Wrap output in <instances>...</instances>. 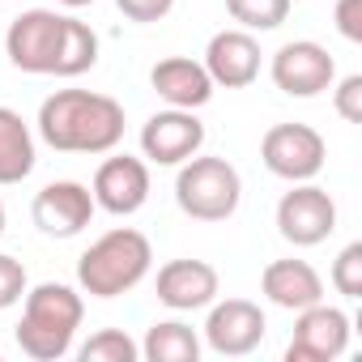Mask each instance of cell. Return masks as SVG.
<instances>
[{"instance_id":"obj_24","label":"cell","mask_w":362,"mask_h":362,"mask_svg":"<svg viewBox=\"0 0 362 362\" xmlns=\"http://www.w3.org/2000/svg\"><path fill=\"white\" fill-rule=\"evenodd\" d=\"M332 107H337L341 119L362 124V73H349V77L332 90Z\"/></svg>"},{"instance_id":"obj_16","label":"cell","mask_w":362,"mask_h":362,"mask_svg":"<svg viewBox=\"0 0 362 362\" xmlns=\"http://www.w3.org/2000/svg\"><path fill=\"white\" fill-rule=\"evenodd\" d=\"M149 86L162 103L170 107H184V111H197L214 98V77L205 73L201 60H188V56H166L149 69Z\"/></svg>"},{"instance_id":"obj_22","label":"cell","mask_w":362,"mask_h":362,"mask_svg":"<svg viewBox=\"0 0 362 362\" xmlns=\"http://www.w3.org/2000/svg\"><path fill=\"white\" fill-rule=\"evenodd\" d=\"M332 286L345 298H362V243L341 247V256L332 260Z\"/></svg>"},{"instance_id":"obj_4","label":"cell","mask_w":362,"mask_h":362,"mask_svg":"<svg viewBox=\"0 0 362 362\" xmlns=\"http://www.w3.org/2000/svg\"><path fill=\"white\" fill-rule=\"evenodd\" d=\"M153 264V247L141 230L132 226H115L103 239H94L81 260H77V286L90 298H119L128 290H136L145 281Z\"/></svg>"},{"instance_id":"obj_8","label":"cell","mask_w":362,"mask_h":362,"mask_svg":"<svg viewBox=\"0 0 362 362\" xmlns=\"http://www.w3.org/2000/svg\"><path fill=\"white\" fill-rule=\"evenodd\" d=\"M345 349H349V315L320 298L298 311L294 337L286 345V362H332Z\"/></svg>"},{"instance_id":"obj_1","label":"cell","mask_w":362,"mask_h":362,"mask_svg":"<svg viewBox=\"0 0 362 362\" xmlns=\"http://www.w3.org/2000/svg\"><path fill=\"white\" fill-rule=\"evenodd\" d=\"M5 56L13 69L35 77H81L98 64V35L56 9H26L5 30Z\"/></svg>"},{"instance_id":"obj_7","label":"cell","mask_w":362,"mask_h":362,"mask_svg":"<svg viewBox=\"0 0 362 362\" xmlns=\"http://www.w3.org/2000/svg\"><path fill=\"white\" fill-rule=\"evenodd\" d=\"M277 230L294 247H315L337 230V201L324 188H315L311 179L307 184H294L277 201Z\"/></svg>"},{"instance_id":"obj_2","label":"cell","mask_w":362,"mask_h":362,"mask_svg":"<svg viewBox=\"0 0 362 362\" xmlns=\"http://www.w3.org/2000/svg\"><path fill=\"white\" fill-rule=\"evenodd\" d=\"M39 136L60 153H111L124 141V107L94 90H56L39 107Z\"/></svg>"},{"instance_id":"obj_5","label":"cell","mask_w":362,"mask_h":362,"mask_svg":"<svg viewBox=\"0 0 362 362\" xmlns=\"http://www.w3.org/2000/svg\"><path fill=\"white\" fill-rule=\"evenodd\" d=\"M239 201H243V179L226 158L192 153L188 162H179L175 205L192 222H226V218H235Z\"/></svg>"},{"instance_id":"obj_14","label":"cell","mask_w":362,"mask_h":362,"mask_svg":"<svg viewBox=\"0 0 362 362\" xmlns=\"http://www.w3.org/2000/svg\"><path fill=\"white\" fill-rule=\"evenodd\" d=\"M153 294L170 311H201L218 298V269L209 260H166L158 269Z\"/></svg>"},{"instance_id":"obj_20","label":"cell","mask_w":362,"mask_h":362,"mask_svg":"<svg viewBox=\"0 0 362 362\" xmlns=\"http://www.w3.org/2000/svg\"><path fill=\"white\" fill-rule=\"evenodd\" d=\"M81 362H136L141 358V345L124 332V328H98L81 349H77Z\"/></svg>"},{"instance_id":"obj_10","label":"cell","mask_w":362,"mask_h":362,"mask_svg":"<svg viewBox=\"0 0 362 362\" xmlns=\"http://www.w3.org/2000/svg\"><path fill=\"white\" fill-rule=\"evenodd\" d=\"M205 145V124L184 111V107H170V111H158L145 119L141 128V149L149 162L158 166H179V162H188L192 153H201Z\"/></svg>"},{"instance_id":"obj_9","label":"cell","mask_w":362,"mask_h":362,"mask_svg":"<svg viewBox=\"0 0 362 362\" xmlns=\"http://www.w3.org/2000/svg\"><path fill=\"white\" fill-rule=\"evenodd\" d=\"M273 86L290 98H315L324 90H332L337 81V60L328 56V47L311 43V39H294L286 47H277L273 56Z\"/></svg>"},{"instance_id":"obj_17","label":"cell","mask_w":362,"mask_h":362,"mask_svg":"<svg viewBox=\"0 0 362 362\" xmlns=\"http://www.w3.org/2000/svg\"><path fill=\"white\" fill-rule=\"evenodd\" d=\"M260 294L281 311H303L324 298V277L307 260H273L260 273Z\"/></svg>"},{"instance_id":"obj_6","label":"cell","mask_w":362,"mask_h":362,"mask_svg":"<svg viewBox=\"0 0 362 362\" xmlns=\"http://www.w3.org/2000/svg\"><path fill=\"white\" fill-rule=\"evenodd\" d=\"M328 145L311 124H273L260 141V162L290 184H307L324 170Z\"/></svg>"},{"instance_id":"obj_3","label":"cell","mask_w":362,"mask_h":362,"mask_svg":"<svg viewBox=\"0 0 362 362\" xmlns=\"http://www.w3.org/2000/svg\"><path fill=\"white\" fill-rule=\"evenodd\" d=\"M81 315H86V303L64 281H43V286L26 290V307H22V320L13 328L18 349L26 358H35V362L64 358L73 349V337L81 328Z\"/></svg>"},{"instance_id":"obj_25","label":"cell","mask_w":362,"mask_h":362,"mask_svg":"<svg viewBox=\"0 0 362 362\" xmlns=\"http://www.w3.org/2000/svg\"><path fill=\"white\" fill-rule=\"evenodd\" d=\"M115 9H119L128 22L149 26V22H162V18L175 9V0H115Z\"/></svg>"},{"instance_id":"obj_27","label":"cell","mask_w":362,"mask_h":362,"mask_svg":"<svg viewBox=\"0 0 362 362\" xmlns=\"http://www.w3.org/2000/svg\"><path fill=\"white\" fill-rule=\"evenodd\" d=\"M64 9H86V5H94V0H60Z\"/></svg>"},{"instance_id":"obj_18","label":"cell","mask_w":362,"mask_h":362,"mask_svg":"<svg viewBox=\"0 0 362 362\" xmlns=\"http://www.w3.org/2000/svg\"><path fill=\"white\" fill-rule=\"evenodd\" d=\"M35 170V136L30 124L13 111L0 107V184H22V179Z\"/></svg>"},{"instance_id":"obj_15","label":"cell","mask_w":362,"mask_h":362,"mask_svg":"<svg viewBox=\"0 0 362 362\" xmlns=\"http://www.w3.org/2000/svg\"><path fill=\"white\" fill-rule=\"evenodd\" d=\"M205 73L226 90L252 86L260 77V43L252 39V30H218L205 47Z\"/></svg>"},{"instance_id":"obj_13","label":"cell","mask_w":362,"mask_h":362,"mask_svg":"<svg viewBox=\"0 0 362 362\" xmlns=\"http://www.w3.org/2000/svg\"><path fill=\"white\" fill-rule=\"evenodd\" d=\"M94 205L115 214V218H128L136 214L145 201H149V166L132 153H115L107 158L98 170H94V188H90Z\"/></svg>"},{"instance_id":"obj_26","label":"cell","mask_w":362,"mask_h":362,"mask_svg":"<svg viewBox=\"0 0 362 362\" xmlns=\"http://www.w3.org/2000/svg\"><path fill=\"white\" fill-rule=\"evenodd\" d=\"M337 30L349 43H362V0H337Z\"/></svg>"},{"instance_id":"obj_11","label":"cell","mask_w":362,"mask_h":362,"mask_svg":"<svg viewBox=\"0 0 362 362\" xmlns=\"http://www.w3.org/2000/svg\"><path fill=\"white\" fill-rule=\"evenodd\" d=\"M264 328H269V320H264L260 303L226 298V303H214V311L205 320V341L222 358H243L264 341Z\"/></svg>"},{"instance_id":"obj_19","label":"cell","mask_w":362,"mask_h":362,"mask_svg":"<svg viewBox=\"0 0 362 362\" xmlns=\"http://www.w3.org/2000/svg\"><path fill=\"white\" fill-rule=\"evenodd\" d=\"M141 358H149V362H197L201 358V337L179 320H162L145 332Z\"/></svg>"},{"instance_id":"obj_12","label":"cell","mask_w":362,"mask_h":362,"mask_svg":"<svg viewBox=\"0 0 362 362\" xmlns=\"http://www.w3.org/2000/svg\"><path fill=\"white\" fill-rule=\"evenodd\" d=\"M94 197L86 184H77V179H56V184H47L39 197H35V226L52 239H73L81 235L90 222H94Z\"/></svg>"},{"instance_id":"obj_21","label":"cell","mask_w":362,"mask_h":362,"mask_svg":"<svg viewBox=\"0 0 362 362\" xmlns=\"http://www.w3.org/2000/svg\"><path fill=\"white\" fill-rule=\"evenodd\" d=\"M226 13L243 30H277L290 18V0H226Z\"/></svg>"},{"instance_id":"obj_28","label":"cell","mask_w":362,"mask_h":362,"mask_svg":"<svg viewBox=\"0 0 362 362\" xmlns=\"http://www.w3.org/2000/svg\"><path fill=\"white\" fill-rule=\"evenodd\" d=\"M0 235H5V205H0Z\"/></svg>"},{"instance_id":"obj_23","label":"cell","mask_w":362,"mask_h":362,"mask_svg":"<svg viewBox=\"0 0 362 362\" xmlns=\"http://www.w3.org/2000/svg\"><path fill=\"white\" fill-rule=\"evenodd\" d=\"M22 298H26V264L18 256L0 252V311L22 303Z\"/></svg>"}]
</instances>
